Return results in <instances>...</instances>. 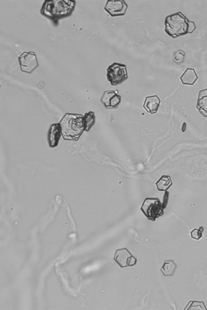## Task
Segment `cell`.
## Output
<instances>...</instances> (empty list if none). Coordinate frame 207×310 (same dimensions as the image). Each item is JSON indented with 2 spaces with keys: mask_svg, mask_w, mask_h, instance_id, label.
Here are the masks:
<instances>
[{
  "mask_svg": "<svg viewBox=\"0 0 207 310\" xmlns=\"http://www.w3.org/2000/svg\"><path fill=\"white\" fill-rule=\"evenodd\" d=\"M164 23L165 32L174 39L192 34L196 29L195 22L190 21L181 12L167 16Z\"/></svg>",
  "mask_w": 207,
  "mask_h": 310,
  "instance_id": "cell-1",
  "label": "cell"
},
{
  "mask_svg": "<svg viewBox=\"0 0 207 310\" xmlns=\"http://www.w3.org/2000/svg\"><path fill=\"white\" fill-rule=\"evenodd\" d=\"M76 5L72 0H46L41 8L43 16L58 23L59 20L72 15Z\"/></svg>",
  "mask_w": 207,
  "mask_h": 310,
  "instance_id": "cell-2",
  "label": "cell"
},
{
  "mask_svg": "<svg viewBox=\"0 0 207 310\" xmlns=\"http://www.w3.org/2000/svg\"><path fill=\"white\" fill-rule=\"evenodd\" d=\"M59 124L65 140L77 141L84 131L82 115L66 114Z\"/></svg>",
  "mask_w": 207,
  "mask_h": 310,
  "instance_id": "cell-3",
  "label": "cell"
},
{
  "mask_svg": "<svg viewBox=\"0 0 207 310\" xmlns=\"http://www.w3.org/2000/svg\"><path fill=\"white\" fill-rule=\"evenodd\" d=\"M167 204V200H164V203H162L159 198L148 197L144 200L140 210L148 219L155 222L164 215Z\"/></svg>",
  "mask_w": 207,
  "mask_h": 310,
  "instance_id": "cell-4",
  "label": "cell"
},
{
  "mask_svg": "<svg viewBox=\"0 0 207 310\" xmlns=\"http://www.w3.org/2000/svg\"><path fill=\"white\" fill-rule=\"evenodd\" d=\"M107 78L111 85L116 86L124 83L128 78L126 67L124 64L114 63L107 69Z\"/></svg>",
  "mask_w": 207,
  "mask_h": 310,
  "instance_id": "cell-5",
  "label": "cell"
},
{
  "mask_svg": "<svg viewBox=\"0 0 207 310\" xmlns=\"http://www.w3.org/2000/svg\"><path fill=\"white\" fill-rule=\"evenodd\" d=\"M21 71L31 74L39 67V63L36 53L34 52H24L18 57Z\"/></svg>",
  "mask_w": 207,
  "mask_h": 310,
  "instance_id": "cell-6",
  "label": "cell"
},
{
  "mask_svg": "<svg viewBox=\"0 0 207 310\" xmlns=\"http://www.w3.org/2000/svg\"><path fill=\"white\" fill-rule=\"evenodd\" d=\"M114 261L121 268L133 267L137 264L138 260L126 248H121L116 250Z\"/></svg>",
  "mask_w": 207,
  "mask_h": 310,
  "instance_id": "cell-7",
  "label": "cell"
},
{
  "mask_svg": "<svg viewBox=\"0 0 207 310\" xmlns=\"http://www.w3.org/2000/svg\"><path fill=\"white\" fill-rule=\"evenodd\" d=\"M128 4L124 0H108L107 1L105 10L112 17L124 16L125 15Z\"/></svg>",
  "mask_w": 207,
  "mask_h": 310,
  "instance_id": "cell-8",
  "label": "cell"
},
{
  "mask_svg": "<svg viewBox=\"0 0 207 310\" xmlns=\"http://www.w3.org/2000/svg\"><path fill=\"white\" fill-rule=\"evenodd\" d=\"M101 102L106 109H115L121 103V97L114 91H106L101 98Z\"/></svg>",
  "mask_w": 207,
  "mask_h": 310,
  "instance_id": "cell-9",
  "label": "cell"
},
{
  "mask_svg": "<svg viewBox=\"0 0 207 310\" xmlns=\"http://www.w3.org/2000/svg\"><path fill=\"white\" fill-rule=\"evenodd\" d=\"M62 135V129H61L60 124L51 125L48 133V141L49 147L51 148L57 147Z\"/></svg>",
  "mask_w": 207,
  "mask_h": 310,
  "instance_id": "cell-10",
  "label": "cell"
},
{
  "mask_svg": "<svg viewBox=\"0 0 207 310\" xmlns=\"http://www.w3.org/2000/svg\"><path fill=\"white\" fill-rule=\"evenodd\" d=\"M161 104V99L158 96H149L145 98L143 107L148 113L155 114L157 113Z\"/></svg>",
  "mask_w": 207,
  "mask_h": 310,
  "instance_id": "cell-11",
  "label": "cell"
},
{
  "mask_svg": "<svg viewBox=\"0 0 207 310\" xmlns=\"http://www.w3.org/2000/svg\"><path fill=\"white\" fill-rule=\"evenodd\" d=\"M196 108L202 116L207 117V88L199 92Z\"/></svg>",
  "mask_w": 207,
  "mask_h": 310,
  "instance_id": "cell-12",
  "label": "cell"
},
{
  "mask_svg": "<svg viewBox=\"0 0 207 310\" xmlns=\"http://www.w3.org/2000/svg\"><path fill=\"white\" fill-rule=\"evenodd\" d=\"M199 77L193 69H187L180 77L181 82L185 85L193 86L198 79Z\"/></svg>",
  "mask_w": 207,
  "mask_h": 310,
  "instance_id": "cell-13",
  "label": "cell"
},
{
  "mask_svg": "<svg viewBox=\"0 0 207 310\" xmlns=\"http://www.w3.org/2000/svg\"><path fill=\"white\" fill-rule=\"evenodd\" d=\"M177 265L173 260H166L164 262V264L161 269V272L164 276H171L175 274Z\"/></svg>",
  "mask_w": 207,
  "mask_h": 310,
  "instance_id": "cell-14",
  "label": "cell"
},
{
  "mask_svg": "<svg viewBox=\"0 0 207 310\" xmlns=\"http://www.w3.org/2000/svg\"><path fill=\"white\" fill-rule=\"evenodd\" d=\"M172 184L171 178L168 175L162 176L155 184L158 191L165 192H167Z\"/></svg>",
  "mask_w": 207,
  "mask_h": 310,
  "instance_id": "cell-15",
  "label": "cell"
},
{
  "mask_svg": "<svg viewBox=\"0 0 207 310\" xmlns=\"http://www.w3.org/2000/svg\"><path fill=\"white\" fill-rule=\"evenodd\" d=\"M84 131H90L94 125L95 124L96 116L95 112L89 111L83 116Z\"/></svg>",
  "mask_w": 207,
  "mask_h": 310,
  "instance_id": "cell-16",
  "label": "cell"
},
{
  "mask_svg": "<svg viewBox=\"0 0 207 310\" xmlns=\"http://www.w3.org/2000/svg\"><path fill=\"white\" fill-rule=\"evenodd\" d=\"M186 53L182 50H178L174 53L173 62L177 65H181L184 62Z\"/></svg>",
  "mask_w": 207,
  "mask_h": 310,
  "instance_id": "cell-17",
  "label": "cell"
},
{
  "mask_svg": "<svg viewBox=\"0 0 207 310\" xmlns=\"http://www.w3.org/2000/svg\"><path fill=\"white\" fill-rule=\"evenodd\" d=\"M204 231V228L202 227L199 229H194L191 232V237L196 241H199L203 237Z\"/></svg>",
  "mask_w": 207,
  "mask_h": 310,
  "instance_id": "cell-18",
  "label": "cell"
}]
</instances>
